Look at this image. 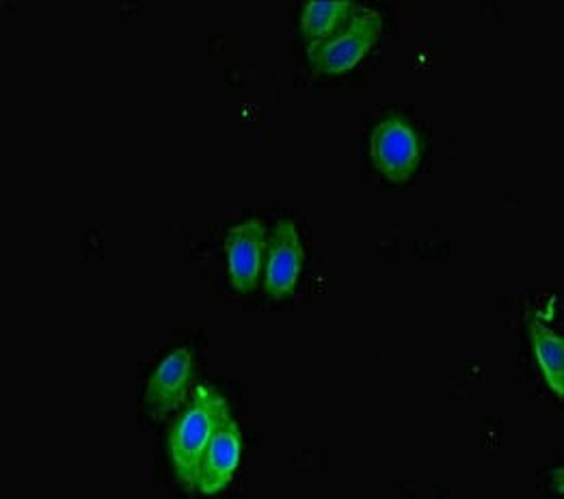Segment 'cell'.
Returning <instances> with one entry per match:
<instances>
[{"label": "cell", "instance_id": "obj_1", "mask_svg": "<svg viewBox=\"0 0 564 499\" xmlns=\"http://www.w3.org/2000/svg\"><path fill=\"white\" fill-rule=\"evenodd\" d=\"M227 411L229 402L217 389L197 386L191 391L188 404L171 429L170 456L173 471L188 491L197 489L202 454Z\"/></svg>", "mask_w": 564, "mask_h": 499}, {"label": "cell", "instance_id": "obj_2", "mask_svg": "<svg viewBox=\"0 0 564 499\" xmlns=\"http://www.w3.org/2000/svg\"><path fill=\"white\" fill-rule=\"evenodd\" d=\"M383 31V18L375 9H357L338 33L325 42L310 44L307 58L318 74L339 76L359 65Z\"/></svg>", "mask_w": 564, "mask_h": 499}, {"label": "cell", "instance_id": "obj_3", "mask_svg": "<svg viewBox=\"0 0 564 499\" xmlns=\"http://www.w3.org/2000/svg\"><path fill=\"white\" fill-rule=\"evenodd\" d=\"M370 154L383 177L394 184H404L420 166L422 141L409 121L390 115L372 130Z\"/></svg>", "mask_w": 564, "mask_h": 499}, {"label": "cell", "instance_id": "obj_4", "mask_svg": "<svg viewBox=\"0 0 564 499\" xmlns=\"http://www.w3.org/2000/svg\"><path fill=\"white\" fill-rule=\"evenodd\" d=\"M240 449H242L240 429L229 409L202 454L199 471H197L199 493L219 496L226 489L238 469Z\"/></svg>", "mask_w": 564, "mask_h": 499}, {"label": "cell", "instance_id": "obj_5", "mask_svg": "<svg viewBox=\"0 0 564 499\" xmlns=\"http://www.w3.org/2000/svg\"><path fill=\"white\" fill-rule=\"evenodd\" d=\"M303 262L305 251L296 225L292 221L278 223L267 245L264 292L275 301L290 296L301 278Z\"/></svg>", "mask_w": 564, "mask_h": 499}, {"label": "cell", "instance_id": "obj_6", "mask_svg": "<svg viewBox=\"0 0 564 499\" xmlns=\"http://www.w3.org/2000/svg\"><path fill=\"white\" fill-rule=\"evenodd\" d=\"M267 251V231L258 219L234 225L226 236L227 271L236 292L249 294L256 290L262 273Z\"/></svg>", "mask_w": 564, "mask_h": 499}, {"label": "cell", "instance_id": "obj_7", "mask_svg": "<svg viewBox=\"0 0 564 499\" xmlns=\"http://www.w3.org/2000/svg\"><path fill=\"white\" fill-rule=\"evenodd\" d=\"M193 364H195L193 348L180 346L171 350L170 355L159 364L154 375L150 377L143 404L156 415L175 411L191 388Z\"/></svg>", "mask_w": 564, "mask_h": 499}, {"label": "cell", "instance_id": "obj_8", "mask_svg": "<svg viewBox=\"0 0 564 499\" xmlns=\"http://www.w3.org/2000/svg\"><path fill=\"white\" fill-rule=\"evenodd\" d=\"M355 11H357L355 4L348 0H332V2L312 0L301 11V20H299L301 37L307 44L325 42L338 33Z\"/></svg>", "mask_w": 564, "mask_h": 499}, {"label": "cell", "instance_id": "obj_9", "mask_svg": "<svg viewBox=\"0 0 564 499\" xmlns=\"http://www.w3.org/2000/svg\"><path fill=\"white\" fill-rule=\"evenodd\" d=\"M530 339L536 361L543 370V377L550 389L563 400L564 398V341L556 332L543 325L539 318L530 323Z\"/></svg>", "mask_w": 564, "mask_h": 499}]
</instances>
